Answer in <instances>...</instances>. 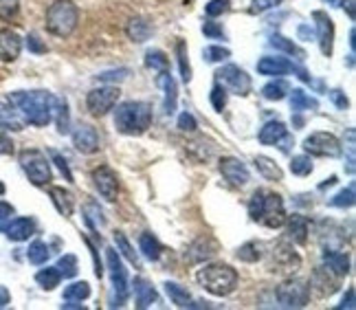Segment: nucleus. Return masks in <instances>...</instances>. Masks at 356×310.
<instances>
[{"mask_svg":"<svg viewBox=\"0 0 356 310\" xmlns=\"http://www.w3.org/2000/svg\"><path fill=\"white\" fill-rule=\"evenodd\" d=\"M11 106H16L31 126L44 128L53 119L56 97L47 90H16L9 95Z\"/></svg>","mask_w":356,"mask_h":310,"instance_id":"1","label":"nucleus"},{"mask_svg":"<svg viewBox=\"0 0 356 310\" xmlns=\"http://www.w3.org/2000/svg\"><path fill=\"white\" fill-rule=\"evenodd\" d=\"M249 215H251V220L264 225L268 229H280L286 222L282 196L268 190H255L249 200Z\"/></svg>","mask_w":356,"mask_h":310,"instance_id":"2","label":"nucleus"},{"mask_svg":"<svg viewBox=\"0 0 356 310\" xmlns=\"http://www.w3.org/2000/svg\"><path fill=\"white\" fill-rule=\"evenodd\" d=\"M152 124V106L145 101H123L115 111V126L121 134L136 137Z\"/></svg>","mask_w":356,"mask_h":310,"instance_id":"3","label":"nucleus"},{"mask_svg":"<svg viewBox=\"0 0 356 310\" xmlns=\"http://www.w3.org/2000/svg\"><path fill=\"white\" fill-rule=\"evenodd\" d=\"M198 282L204 291L213 295V297H227V295H231L238 286V271L229 264L213 262L200 268Z\"/></svg>","mask_w":356,"mask_h":310,"instance_id":"4","label":"nucleus"},{"mask_svg":"<svg viewBox=\"0 0 356 310\" xmlns=\"http://www.w3.org/2000/svg\"><path fill=\"white\" fill-rule=\"evenodd\" d=\"M79 24V9L73 0H56L47 9V31L58 38H68Z\"/></svg>","mask_w":356,"mask_h":310,"instance_id":"5","label":"nucleus"},{"mask_svg":"<svg viewBox=\"0 0 356 310\" xmlns=\"http://www.w3.org/2000/svg\"><path fill=\"white\" fill-rule=\"evenodd\" d=\"M18 161H20V168L26 174V179H29L31 185L44 187V185L51 183V179H53L51 163H49V158L44 156V152L33 150V147H31V150H22Z\"/></svg>","mask_w":356,"mask_h":310,"instance_id":"6","label":"nucleus"},{"mask_svg":"<svg viewBox=\"0 0 356 310\" xmlns=\"http://www.w3.org/2000/svg\"><path fill=\"white\" fill-rule=\"evenodd\" d=\"M106 262H108V271H111V279L115 286V295L117 300L113 306H123L130 295V282H128V273L123 268V262L119 258V253L115 249H106Z\"/></svg>","mask_w":356,"mask_h":310,"instance_id":"7","label":"nucleus"},{"mask_svg":"<svg viewBox=\"0 0 356 310\" xmlns=\"http://www.w3.org/2000/svg\"><path fill=\"white\" fill-rule=\"evenodd\" d=\"M216 79H218V84H222L225 88H229L231 92H236V95H240V97H246L253 88L249 73L236 64L222 66V69L216 73Z\"/></svg>","mask_w":356,"mask_h":310,"instance_id":"8","label":"nucleus"},{"mask_svg":"<svg viewBox=\"0 0 356 310\" xmlns=\"http://www.w3.org/2000/svg\"><path fill=\"white\" fill-rule=\"evenodd\" d=\"M275 297L284 308H304L310 300V286L304 279H291L277 286Z\"/></svg>","mask_w":356,"mask_h":310,"instance_id":"9","label":"nucleus"},{"mask_svg":"<svg viewBox=\"0 0 356 310\" xmlns=\"http://www.w3.org/2000/svg\"><path fill=\"white\" fill-rule=\"evenodd\" d=\"M119 95H121V90L117 86L92 88L86 95V108L95 117H104L115 108V104L119 101Z\"/></svg>","mask_w":356,"mask_h":310,"instance_id":"10","label":"nucleus"},{"mask_svg":"<svg viewBox=\"0 0 356 310\" xmlns=\"http://www.w3.org/2000/svg\"><path fill=\"white\" fill-rule=\"evenodd\" d=\"M304 150L312 156H339L341 143L330 132H312L304 139Z\"/></svg>","mask_w":356,"mask_h":310,"instance_id":"11","label":"nucleus"},{"mask_svg":"<svg viewBox=\"0 0 356 310\" xmlns=\"http://www.w3.org/2000/svg\"><path fill=\"white\" fill-rule=\"evenodd\" d=\"M218 251H220V245H218V240H216V238H211V236H200V238H196V240L187 247V251H185V260L191 262V264H200V262L211 260Z\"/></svg>","mask_w":356,"mask_h":310,"instance_id":"12","label":"nucleus"},{"mask_svg":"<svg viewBox=\"0 0 356 310\" xmlns=\"http://www.w3.org/2000/svg\"><path fill=\"white\" fill-rule=\"evenodd\" d=\"M314 22H317V40H319V49L325 58L332 56L334 49V22L327 16L325 11H314L312 13Z\"/></svg>","mask_w":356,"mask_h":310,"instance_id":"13","label":"nucleus"},{"mask_svg":"<svg viewBox=\"0 0 356 310\" xmlns=\"http://www.w3.org/2000/svg\"><path fill=\"white\" fill-rule=\"evenodd\" d=\"M92 181H95V187H97V192L108 200V203H115L117 194H119L117 174L108 165H102V168H97L92 172Z\"/></svg>","mask_w":356,"mask_h":310,"instance_id":"14","label":"nucleus"},{"mask_svg":"<svg viewBox=\"0 0 356 310\" xmlns=\"http://www.w3.org/2000/svg\"><path fill=\"white\" fill-rule=\"evenodd\" d=\"M220 174L236 187H244L246 183L251 181L249 168H246L242 161L236 158V156H222L220 158Z\"/></svg>","mask_w":356,"mask_h":310,"instance_id":"15","label":"nucleus"},{"mask_svg":"<svg viewBox=\"0 0 356 310\" xmlns=\"http://www.w3.org/2000/svg\"><path fill=\"white\" fill-rule=\"evenodd\" d=\"M73 145L75 150L81 154H95L99 150V134L92 126L88 124H79L73 130Z\"/></svg>","mask_w":356,"mask_h":310,"instance_id":"16","label":"nucleus"},{"mask_svg":"<svg viewBox=\"0 0 356 310\" xmlns=\"http://www.w3.org/2000/svg\"><path fill=\"white\" fill-rule=\"evenodd\" d=\"M22 51V38L13 29H0V62H16Z\"/></svg>","mask_w":356,"mask_h":310,"instance_id":"17","label":"nucleus"},{"mask_svg":"<svg viewBox=\"0 0 356 310\" xmlns=\"http://www.w3.org/2000/svg\"><path fill=\"white\" fill-rule=\"evenodd\" d=\"M297 66L284 58H262L257 62V73L266 75V77H280V75H289L295 71Z\"/></svg>","mask_w":356,"mask_h":310,"instance_id":"18","label":"nucleus"},{"mask_svg":"<svg viewBox=\"0 0 356 310\" xmlns=\"http://www.w3.org/2000/svg\"><path fill=\"white\" fill-rule=\"evenodd\" d=\"M323 266L327 268V273H332L334 277H346L350 273V258L341 251L325 249L323 251Z\"/></svg>","mask_w":356,"mask_h":310,"instance_id":"19","label":"nucleus"},{"mask_svg":"<svg viewBox=\"0 0 356 310\" xmlns=\"http://www.w3.org/2000/svg\"><path fill=\"white\" fill-rule=\"evenodd\" d=\"M132 288H134V300H136V308H149V306H154L159 302V293L156 288L149 284L147 279L143 277H136L132 282Z\"/></svg>","mask_w":356,"mask_h":310,"instance_id":"20","label":"nucleus"},{"mask_svg":"<svg viewBox=\"0 0 356 310\" xmlns=\"http://www.w3.org/2000/svg\"><path fill=\"white\" fill-rule=\"evenodd\" d=\"M5 234L11 242H24L35 234V220L33 218H11Z\"/></svg>","mask_w":356,"mask_h":310,"instance_id":"21","label":"nucleus"},{"mask_svg":"<svg viewBox=\"0 0 356 310\" xmlns=\"http://www.w3.org/2000/svg\"><path fill=\"white\" fill-rule=\"evenodd\" d=\"M156 84L163 86L165 90V104H163V111L165 115H174L176 113V101H178V88H176V82L170 71H161L159 77H156Z\"/></svg>","mask_w":356,"mask_h":310,"instance_id":"22","label":"nucleus"},{"mask_svg":"<svg viewBox=\"0 0 356 310\" xmlns=\"http://www.w3.org/2000/svg\"><path fill=\"white\" fill-rule=\"evenodd\" d=\"M286 134H289V128H286L282 121H268V124L259 130L257 139L262 145H277L280 141L286 139Z\"/></svg>","mask_w":356,"mask_h":310,"instance_id":"23","label":"nucleus"},{"mask_svg":"<svg viewBox=\"0 0 356 310\" xmlns=\"http://www.w3.org/2000/svg\"><path fill=\"white\" fill-rule=\"evenodd\" d=\"M49 194H51V200H53V205H56V209L64 215V218H71L73 207H75L73 194L66 192L64 187H51Z\"/></svg>","mask_w":356,"mask_h":310,"instance_id":"24","label":"nucleus"},{"mask_svg":"<svg viewBox=\"0 0 356 310\" xmlns=\"http://www.w3.org/2000/svg\"><path fill=\"white\" fill-rule=\"evenodd\" d=\"M308 220L304 215H293L289 220V227H286V234H289V240L295 242V245H306L308 240Z\"/></svg>","mask_w":356,"mask_h":310,"instance_id":"25","label":"nucleus"},{"mask_svg":"<svg viewBox=\"0 0 356 310\" xmlns=\"http://www.w3.org/2000/svg\"><path fill=\"white\" fill-rule=\"evenodd\" d=\"M126 33L128 38L132 40V42L136 44H143L145 40H149V35H152V24H149L147 20L143 18H132L126 26Z\"/></svg>","mask_w":356,"mask_h":310,"instance_id":"26","label":"nucleus"},{"mask_svg":"<svg viewBox=\"0 0 356 310\" xmlns=\"http://www.w3.org/2000/svg\"><path fill=\"white\" fill-rule=\"evenodd\" d=\"M255 168H257V172L262 174V177L266 179V181H282L284 179V172H282V168L275 163L273 158H268V156H255Z\"/></svg>","mask_w":356,"mask_h":310,"instance_id":"27","label":"nucleus"},{"mask_svg":"<svg viewBox=\"0 0 356 310\" xmlns=\"http://www.w3.org/2000/svg\"><path fill=\"white\" fill-rule=\"evenodd\" d=\"M139 249H141V253L145 255L149 262H156L161 258V251H163L161 242L152 234H141V238H139Z\"/></svg>","mask_w":356,"mask_h":310,"instance_id":"28","label":"nucleus"},{"mask_svg":"<svg viewBox=\"0 0 356 310\" xmlns=\"http://www.w3.org/2000/svg\"><path fill=\"white\" fill-rule=\"evenodd\" d=\"M60 271H58V266H47V268H40V271L35 273V282L40 286H42L44 291H53L58 284H60Z\"/></svg>","mask_w":356,"mask_h":310,"instance_id":"29","label":"nucleus"},{"mask_svg":"<svg viewBox=\"0 0 356 310\" xmlns=\"http://www.w3.org/2000/svg\"><path fill=\"white\" fill-rule=\"evenodd\" d=\"M291 108H293L295 113H304V111H310V108H312V111H317L319 101L312 99L310 95H306V92L301 90V88H295L293 95H291Z\"/></svg>","mask_w":356,"mask_h":310,"instance_id":"30","label":"nucleus"},{"mask_svg":"<svg viewBox=\"0 0 356 310\" xmlns=\"http://www.w3.org/2000/svg\"><path fill=\"white\" fill-rule=\"evenodd\" d=\"M289 92H291V86H289V82H284V79H275V82H268L262 88V95L268 101H280V99H284L286 95H289Z\"/></svg>","mask_w":356,"mask_h":310,"instance_id":"31","label":"nucleus"},{"mask_svg":"<svg viewBox=\"0 0 356 310\" xmlns=\"http://www.w3.org/2000/svg\"><path fill=\"white\" fill-rule=\"evenodd\" d=\"M53 117H56V124H58L60 134H68V130H71V115H68V104H66V99H58L56 97Z\"/></svg>","mask_w":356,"mask_h":310,"instance_id":"32","label":"nucleus"},{"mask_svg":"<svg viewBox=\"0 0 356 310\" xmlns=\"http://www.w3.org/2000/svg\"><path fill=\"white\" fill-rule=\"evenodd\" d=\"M90 297V286L88 282H73L64 288V300L66 302H84Z\"/></svg>","mask_w":356,"mask_h":310,"instance_id":"33","label":"nucleus"},{"mask_svg":"<svg viewBox=\"0 0 356 310\" xmlns=\"http://www.w3.org/2000/svg\"><path fill=\"white\" fill-rule=\"evenodd\" d=\"M264 251V245L262 242H255V240H251V242H246V245H242L240 249H238V260H242V262H257L259 258H262V253Z\"/></svg>","mask_w":356,"mask_h":310,"instance_id":"34","label":"nucleus"},{"mask_svg":"<svg viewBox=\"0 0 356 310\" xmlns=\"http://www.w3.org/2000/svg\"><path fill=\"white\" fill-rule=\"evenodd\" d=\"M49 255H51V251L47 247V242H42V240L31 242V247L26 249V260H29L31 264H35V266L44 264L49 260Z\"/></svg>","mask_w":356,"mask_h":310,"instance_id":"35","label":"nucleus"},{"mask_svg":"<svg viewBox=\"0 0 356 310\" xmlns=\"http://www.w3.org/2000/svg\"><path fill=\"white\" fill-rule=\"evenodd\" d=\"M165 291H168V295H170L172 304H176L178 308H189V306H191V295L187 293V288L178 286L176 282H168V284H165Z\"/></svg>","mask_w":356,"mask_h":310,"instance_id":"36","label":"nucleus"},{"mask_svg":"<svg viewBox=\"0 0 356 310\" xmlns=\"http://www.w3.org/2000/svg\"><path fill=\"white\" fill-rule=\"evenodd\" d=\"M145 66L147 69H154V71H168L170 69V60H168V56L163 51H159V49H152V51H147L145 53Z\"/></svg>","mask_w":356,"mask_h":310,"instance_id":"37","label":"nucleus"},{"mask_svg":"<svg viewBox=\"0 0 356 310\" xmlns=\"http://www.w3.org/2000/svg\"><path fill=\"white\" fill-rule=\"evenodd\" d=\"M176 56H178V66H181V77L183 82L189 84L191 82V66H189V56H187V44L183 42V40H178L176 42Z\"/></svg>","mask_w":356,"mask_h":310,"instance_id":"38","label":"nucleus"},{"mask_svg":"<svg viewBox=\"0 0 356 310\" xmlns=\"http://www.w3.org/2000/svg\"><path fill=\"white\" fill-rule=\"evenodd\" d=\"M115 242H117V249L123 253V258H128L130 264H134L136 268H141V262H139V258H136V251L132 249V245L128 242V238L123 236L121 231H117V234H115Z\"/></svg>","mask_w":356,"mask_h":310,"instance_id":"39","label":"nucleus"},{"mask_svg":"<svg viewBox=\"0 0 356 310\" xmlns=\"http://www.w3.org/2000/svg\"><path fill=\"white\" fill-rule=\"evenodd\" d=\"M270 47H273V49H277V51H284V53H289V56L304 58V51H301V49H297V47L293 44V40L284 38V35H273V38H270Z\"/></svg>","mask_w":356,"mask_h":310,"instance_id":"40","label":"nucleus"},{"mask_svg":"<svg viewBox=\"0 0 356 310\" xmlns=\"http://www.w3.org/2000/svg\"><path fill=\"white\" fill-rule=\"evenodd\" d=\"M291 172L295 177H310L312 174V161L306 154H299L291 158Z\"/></svg>","mask_w":356,"mask_h":310,"instance_id":"41","label":"nucleus"},{"mask_svg":"<svg viewBox=\"0 0 356 310\" xmlns=\"http://www.w3.org/2000/svg\"><path fill=\"white\" fill-rule=\"evenodd\" d=\"M273 258H275V262H277L280 266H284V268H291L293 264H295V266L299 264V260L295 258L293 249H289L286 245H277V249L273 251Z\"/></svg>","mask_w":356,"mask_h":310,"instance_id":"42","label":"nucleus"},{"mask_svg":"<svg viewBox=\"0 0 356 310\" xmlns=\"http://www.w3.org/2000/svg\"><path fill=\"white\" fill-rule=\"evenodd\" d=\"M58 271L62 277H75L77 271H79V266H77V258L71 253H66L62 255V258L58 260Z\"/></svg>","mask_w":356,"mask_h":310,"instance_id":"43","label":"nucleus"},{"mask_svg":"<svg viewBox=\"0 0 356 310\" xmlns=\"http://www.w3.org/2000/svg\"><path fill=\"white\" fill-rule=\"evenodd\" d=\"M330 205H332V207H341V209L352 207V205H354V185L346 187V190H341V192L330 200Z\"/></svg>","mask_w":356,"mask_h":310,"instance_id":"44","label":"nucleus"},{"mask_svg":"<svg viewBox=\"0 0 356 310\" xmlns=\"http://www.w3.org/2000/svg\"><path fill=\"white\" fill-rule=\"evenodd\" d=\"M202 58L207 62H211V64H216V62H222V60L231 58V51L225 49V47H207L202 51Z\"/></svg>","mask_w":356,"mask_h":310,"instance_id":"45","label":"nucleus"},{"mask_svg":"<svg viewBox=\"0 0 356 310\" xmlns=\"http://www.w3.org/2000/svg\"><path fill=\"white\" fill-rule=\"evenodd\" d=\"M231 9V0H209L207 7H204V13H207L209 18H218L227 13Z\"/></svg>","mask_w":356,"mask_h":310,"instance_id":"46","label":"nucleus"},{"mask_svg":"<svg viewBox=\"0 0 356 310\" xmlns=\"http://www.w3.org/2000/svg\"><path fill=\"white\" fill-rule=\"evenodd\" d=\"M20 11V0H0V18L13 20Z\"/></svg>","mask_w":356,"mask_h":310,"instance_id":"47","label":"nucleus"},{"mask_svg":"<svg viewBox=\"0 0 356 310\" xmlns=\"http://www.w3.org/2000/svg\"><path fill=\"white\" fill-rule=\"evenodd\" d=\"M211 106L216 108L218 113H222V108L227 106V88L222 84H218L211 88Z\"/></svg>","mask_w":356,"mask_h":310,"instance_id":"48","label":"nucleus"},{"mask_svg":"<svg viewBox=\"0 0 356 310\" xmlns=\"http://www.w3.org/2000/svg\"><path fill=\"white\" fill-rule=\"evenodd\" d=\"M202 33L207 35V38H211V40H225V31H222V26L218 24V22H204L202 24Z\"/></svg>","mask_w":356,"mask_h":310,"instance_id":"49","label":"nucleus"},{"mask_svg":"<svg viewBox=\"0 0 356 310\" xmlns=\"http://www.w3.org/2000/svg\"><path fill=\"white\" fill-rule=\"evenodd\" d=\"M282 5V0H251V13H264Z\"/></svg>","mask_w":356,"mask_h":310,"instance_id":"50","label":"nucleus"},{"mask_svg":"<svg viewBox=\"0 0 356 310\" xmlns=\"http://www.w3.org/2000/svg\"><path fill=\"white\" fill-rule=\"evenodd\" d=\"M128 69H119V71H106L97 75V82H121V79L128 77Z\"/></svg>","mask_w":356,"mask_h":310,"instance_id":"51","label":"nucleus"},{"mask_svg":"<svg viewBox=\"0 0 356 310\" xmlns=\"http://www.w3.org/2000/svg\"><path fill=\"white\" fill-rule=\"evenodd\" d=\"M13 213H16V211H13V207L9 203L0 200V231H5V229H7V225L13 218Z\"/></svg>","mask_w":356,"mask_h":310,"instance_id":"52","label":"nucleus"},{"mask_svg":"<svg viewBox=\"0 0 356 310\" xmlns=\"http://www.w3.org/2000/svg\"><path fill=\"white\" fill-rule=\"evenodd\" d=\"M178 128H181L183 132H194L198 128L194 115H191V113H183L181 117H178Z\"/></svg>","mask_w":356,"mask_h":310,"instance_id":"53","label":"nucleus"},{"mask_svg":"<svg viewBox=\"0 0 356 310\" xmlns=\"http://www.w3.org/2000/svg\"><path fill=\"white\" fill-rule=\"evenodd\" d=\"M86 213H92V215H86V222L88 225H104L106 220H104V215H102V209L97 207V205H92V203H88L86 205Z\"/></svg>","mask_w":356,"mask_h":310,"instance_id":"54","label":"nucleus"},{"mask_svg":"<svg viewBox=\"0 0 356 310\" xmlns=\"http://www.w3.org/2000/svg\"><path fill=\"white\" fill-rule=\"evenodd\" d=\"M51 158H53V161H56V163H58V168H60V172H62L64 177H66V181H71V183H73V174H71V170H68V163H66V158H64L62 154H58V152H53V150H51Z\"/></svg>","mask_w":356,"mask_h":310,"instance_id":"55","label":"nucleus"},{"mask_svg":"<svg viewBox=\"0 0 356 310\" xmlns=\"http://www.w3.org/2000/svg\"><path fill=\"white\" fill-rule=\"evenodd\" d=\"M26 47H29V51H33V53H47V44L40 42L38 35H33V33L26 38Z\"/></svg>","mask_w":356,"mask_h":310,"instance_id":"56","label":"nucleus"},{"mask_svg":"<svg viewBox=\"0 0 356 310\" xmlns=\"http://www.w3.org/2000/svg\"><path fill=\"white\" fill-rule=\"evenodd\" d=\"M330 99L334 101L337 108H341V111H346V108H348V97H346L341 90H332V92H330Z\"/></svg>","mask_w":356,"mask_h":310,"instance_id":"57","label":"nucleus"},{"mask_svg":"<svg viewBox=\"0 0 356 310\" xmlns=\"http://www.w3.org/2000/svg\"><path fill=\"white\" fill-rule=\"evenodd\" d=\"M0 154H13V143H11V139L9 137H5L3 132H0Z\"/></svg>","mask_w":356,"mask_h":310,"instance_id":"58","label":"nucleus"},{"mask_svg":"<svg viewBox=\"0 0 356 310\" xmlns=\"http://www.w3.org/2000/svg\"><path fill=\"white\" fill-rule=\"evenodd\" d=\"M339 308H348V310H354V288H348V295L343 297Z\"/></svg>","mask_w":356,"mask_h":310,"instance_id":"59","label":"nucleus"},{"mask_svg":"<svg viewBox=\"0 0 356 310\" xmlns=\"http://www.w3.org/2000/svg\"><path fill=\"white\" fill-rule=\"evenodd\" d=\"M9 304H11V293L5 286H0V308H7Z\"/></svg>","mask_w":356,"mask_h":310,"instance_id":"60","label":"nucleus"},{"mask_svg":"<svg viewBox=\"0 0 356 310\" xmlns=\"http://www.w3.org/2000/svg\"><path fill=\"white\" fill-rule=\"evenodd\" d=\"M348 13H350V18L354 20V0H348Z\"/></svg>","mask_w":356,"mask_h":310,"instance_id":"61","label":"nucleus"},{"mask_svg":"<svg viewBox=\"0 0 356 310\" xmlns=\"http://www.w3.org/2000/svg\"><path fill=\"white\" fill-rule=\"evenodd\" d=\"M5 194V185L3 183H0V196H3Z\"/></svg>","mask_w":356,"mask_h":310,"instance_id":"62","label":"nucleus"},{"mask_svg":"<svg viewBox=\"0 0 356 310\" xmlns=\"http://www.w3.org/2000/svg\"><path fill=\"white\" fill-rule=\"evenodd\" d=\"M325 3H332L334 5V3H341V0H325Z\"/></svg>","mask_w":356,"mask_h":310,"instance_id":"63","label":"nucleus"}]
</instances>
